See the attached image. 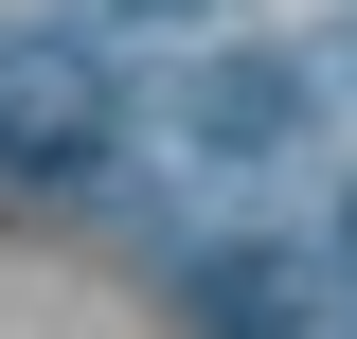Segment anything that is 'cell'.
Returning <instances> with one entry per match:
<instances>
[{"instance_id":"cell-1","label":"cell","mask_w":357,"mask_h":339,"mask_svg":"<svg viewBox=\"0 0 357 339\" xmlns=\"http://www.w3.org/2000/svg\"><path fill=\"white\" fill-rule=\"evenodd\" d=\"M89 107H107V89H89V54H0V143H18V161L89 143Z\"/></svg>"}]
</instances>
